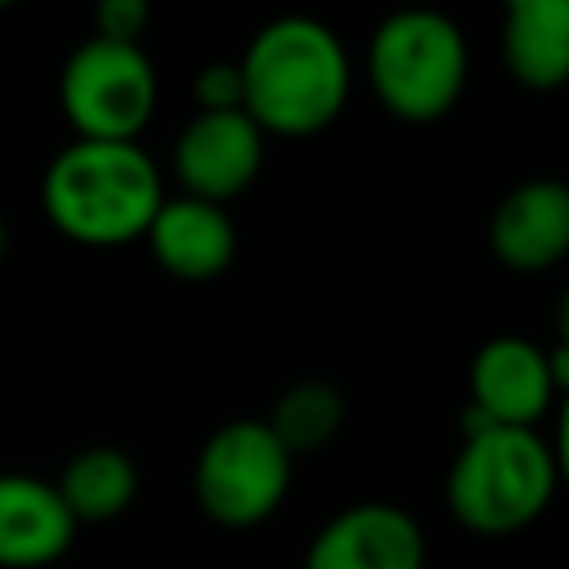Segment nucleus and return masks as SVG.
I'll list each match as a JSON object with an SVG mask.
<instances>
[{
    "instance_id": "obj_1",
    "label": "nucleus",
    "mask_w": 569,
    "mask_h": 569,
    "mask_svg": "<svg viewBox=\"0 0 569 569\" xmlns=\"http://www.w3.org/2000/svg\"><path fill=\"white\" fill-rule=\"evenodd\" d=\"M244 116L262 133L307 138L338 120L351 89L342 40L316 18H276L240 53Z\"/></svg>"
},
{
    "instance_id": "obj_2",
    "label": "nucleus",
    "mask_w": 569,
    "mask_h": 569,
    "mask_svg": "<svg viewBox=\"0 0 569 569\" xmlns=\"http://www.w3.org/2000/svg\"><path fill=\"white\" fill-rule=\"evenodd\" d=\"M160 196V173L138 142H71L40 178L44 218L76 244L107 249L147 236Z\"/></svg>"
},
{
    "instance_id": "obj_3",
    "label": "nucleus",
    "mask_w": 569,
    "mask_h": 569,
    "mask_svg": "<svg viewBox=\"0 0 569 569\" xmlns=\"http://www.w3.org/2000/svg\"><path fill=\"white\" fill-rule=\"evenodd\" d=\"M556 489V458L538 431L462 418V449L445 476V502L467 533H520L547 511Z\"/></svg>"
},
{
    "instance_id": "obj_4",
    "label": "nucleus",
    "mask_w": 569,
    "mask_h": 569,
    "mask_svg": "<svg viewBox=\"0 0 569 569\" xmlns=\"http://www.w3.org/2000/svg\"><path fill=\"white\" fill-rule=\"evenodd\" d=\"M369 84L405 124L449 116L467 84V40L458 22L436 9H400L382 18L369 40Z\"/></svg>"
},
{
    "instance_id": "obj_5",
    "label": "nucleus",
    "mask_w": 569,
    "mask_h": 569,
    "mask_svg": "<svg viewBox=\"0 0 569 569\" xmlns=\"http://www.w3.org/2000/svg\"><path fill=\"white\" fill-rule=\"evenodd\" d=\"M293 453L271 436L262 418L222 422L196 453L191 489L196 507L222 529L262 525L289 493Z\"/></svg>"
},
{
    "instance_id": "obj_6",
    "label": "nucleus",
    "mask_w": 569,
    "mask_h": 569,
    "mask_svg": "<svg viewBox=\"0 0 569 569\" xmlns=\"http://www.w3.org/2000/svg\"><path fill=\"white\" fill-rule=\"evenodd\" d=\"M156 67L142 44L89 36L62 67L58 102L80 142H133L156 111Z\"/></svg>"
},
{
    "instance_id": "obj_7",
    "label": "nucleus",
    "mask_w": 569,
    "mask_h": 569,
    "mask_svg": "<svg viewBox=\"0 0 569 569\" xmlns=\"http://www.w3.org/2000/svg\"><path fill=\"white\" fill-rule=\"evenodd\" d=\"M267 133L244 111H196L173 142V178L182 196L222 204L253 187Z\"/></svg>"
},
{
    "instance_id": "obj_8",
    "label": "nucleus",
    "mask_w": 569,
    "mask_h": 569,
    "mask_svg": "<svg viewBox=\"0 0 569 569\" xmlns=\"http://www.w3.org/2000/svg\"><path fill=\"white\" fill-rule=\"evenodd\" d=\"M556 382L547 351L529 338H489L467 369V413L489 427L538 431V418L551 409Z\"/></svg>"
},
{
    "instance_id": "obj_9",
    "label": "nucleus",
    "mask_w": 569,
    "mask_h": 569,
    "mask_svg": "<svg viewBox=\"0 0 569 569\" xmlns=\"http://www.w3.org/2000/svg\"><path fill=\"white\" fill-rule=\"evenodd\" d=\"M302 569H427V538L405 507L356 502L316 529Z\"/></svg>"
},
{
    "instance_id": "obj_10",
    "label": "nucleus",
    "mask_w": 569,
    "mask_h": 569,
    "mask_svg": "<svg viewBox=\"0 0 569 569\" xmlns=\"http://www.w3.org/2000/svg\"><path fill=\"white\" fill-rule=\"evenodd\" d=\"M493 258L511 271H547L569 258V182L529 178L511 187L489 218Z\"/></svg>"
},
{
    "instance_id": "obj_11",
    "label": "nucleus",
    "mask_w": 569,
    "mask_h": 569,
    "mask_svg": "<svg viewBox=\"0 0 569 569\" xmlns=\"http://www.w3.org/2000/svg\"><path fill=\"white\" fill-rule=\"evenodd\" d=\"M142 240H147L151 258L173 280H187V284L222 276L231 267V258H236V222H231V213L222 204L191 200V196L164 200Z\"/></svg>"
},
{
    "instance_id": "obj_12",
    "label": "nucleus",
    "mask_w": 569,
    "mask_h": 569,
    "mask_svg": "<svg viewBox=\"0 0 569 569\" xmlns=\"http://www.w3.org/2000/svg\"><path fill=\"white\" fill-rule=\"evenodd\" d=\"M76 529L80 525L49 480L0 471V569L53 565L71 547Z\"/></svg>"
},
{
    "instance_id": "obj_13",
    "label": "nucleus",
    "mask_w": 569,
    "mask_h": 569,
    "mask_svg": "<svg viewBox=\"0 0 569 569\" xmlns=\"http://www.w3.org/2000/svg\"><path fill=\"white\" fill-rule=\"evenodd\" d=\"M498 44L516 84L538 93L569 84V0H511Z\"/></svg>"
},
{
    "instance_id": "obj_14",
    "label": "nucleus",
    "mask_w": 569,
    "mask_h": 569,
    "mask_svg": "<svg viewBox=\"0 0 569 569\" xmlns=\"http://www.w3.org/2000/svg\"><path fill=\"white\" fill-rule=\"evenodd\" d=\"M58 498L67 502L71 520L76 525H102V520H116L133 507L138 498V467L124 449H111V445H93V449H80L62 476L53 480Z\"/></svg>"
},
{
    "instance_id": "obj_15",
    "label": "nucleus",
    "mask_w": 569,
    "mask_h": 569,
    "mask_svg": "<svg viewBox=\"0 0 569 569\" xmlns=\"http://www.w3.org/2000/svg\"><path fill=\"white\" fill-rule=\"evenodd\" d=\"M342 418H347V405L333 382H293L276 400L271 418L262 422L289 453H311V449H325L342 431Z\"/></svg>"
},
{
    "instance_id": "obj_16",
    "label": "nucleus",
    "mask_w": 569,
    "mask_h": 569,
    "mask_svg": "<svg viewBox=\"0 0 569 569\" xmlns=\"http://www.w3.org/2000/svg\"><path fill=\"white\" fill-rule=\"evenodd\" d=\"M191 93H196L200 111H244V84H240L236 62H209L191 80Z\"/></svg>"
},
{
    "instance_id": "obj_17",
    "label": "nucleus",
    "mask_w": 569,
    "mask_h": 569,
    "mask_svg": "<svg viewBox=\"0 0 569 569\" xmlns=\"http://www.w3.org/2000/svg\"><path fill=\"white\" fill-rule=\"evenodd\" d=\"M147 22H151V9L142 0H102L93 9L98 40H111V44H142Z\"/></svg>"
},
{
    "instance_id": "obj_18",
    "label": "nucleus",
    "mask_w": 569,
    "mask_h": 569,
    "mask_svg": "<svg viewBox=\"0 0 569 569\" xmlns=\"http://www.w3.org/2000/svg\"><path fill=\"white\" fill-rule=\"evenodd\" d=\"M551 458H556V476H560V485H569V391L560 396V418H556V445H551Z\"/></svg>"
},
{
    "instance_id": "obj_19",
    "label": "nucleus",
    "mask_w": 569,
    "mask_h": 569,
    "mask_svg": "<svg viewBox=\"0 0 569 569\" xmlns=\"http://www.w3.org/2000/svg\"><path fill=\"white\" fill-rule=\"evenodd\" d=\"M556 351L569 356V284H565V293L556 302Z\"/></svg>"
},
{
    "instance_id": "obj_20",
    "label": "nucleus",
    "mask_w": 569,
    "mask_h": 569,
    "mask_svg": "<svg viewBox=\"0 0 569 569\" xmlns=\"http://www.w3.org/2000/svg\"><path fill=\"white\" fill-rule=\"evenodd\" d=\"M4 249H9V227H4V218H0V258H4Z\"/></svg>"
}]
</instances>
